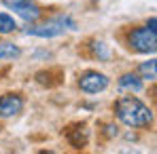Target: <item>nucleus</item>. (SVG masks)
I'll return each instance as SVG.
<instances>
[{
    "instance_id": "1",
    "label": "nucleus",
    "mask_w": 157,
    "mask_h": 154,
    "mask_svg": "<svg viewBox=\"0 0 157 154\" xmlns=\"http://www.w3.org/2000/svg\"><path fill=\"white\" fill-rule=\"evenodd\" d=\"M115 110H117L119 120H121L123 125L134 127V129L147 127V125H151V120H153V112H151V108L144 106L140 99L132 97V95L121 97V99L117 102V106H115Z\"/></svg>"
},
{
    "instance_id": "2",
    "label": "nucleus",
    "mask_w": 157,
    "mask_h": 154,
    "mask_svg": "<svg viewBox=\"0 0 157 154\" xmlns=\"http://www.w3.org/2000/svg\"><path fill=\"white\" fill-rule=\"evenodd\" d=\"M130 45L140 53H155L157 49V32L151 27H136L130 34Z\"/></svg>"
},
{
    "instance_id": "3",
    "label": "nucleus",
    "mask_w": 157,
    "mask_h": 154,
    "mask_svg": "<svg viewBox=\"0 0 157 154\" xmlns=\"http://www.w3.org/2000/svg\"><path fill=\"white\" fill-rule=\"evenodd\" d=\"M66 26L70 27V30H75V21H72V19H68V17H57V19L47 21L45 26L30 27V30H28V34H32V36H40V38H53V36L64 34Z\"/></svg>"
},
{
    "instance_id": "4",
    "label": "nucleus",
    "mask_w": 157,
    "mask_h": 154,
    "mask_svg": "<svg viewBox=\"0 0 157 154\" xmlns=\"http://www.w3.org/2000/svg\"><path fill=\"white\" fill-rule=\"evenodd\" d=\"M4 6H9L11 11H15L21 19L26 21H36L40 17V6L34 0H4Z\"/></svg>"
},
{
    "instance_id": "5",
    "label": "nucleus",
    "mask_w": 157,
    "mask_h": 154,
    "mask_svg": "<svg viewBox=\"0 0 157 154\" xmlns=\"http://www.w3.org/2000/svg\"><path fill=\"white\" fill-rule=\"evenodd\" d=\"M78 87L85 93H100L108 87V78L100 72H85L78 80Z\"/></svg>"
},
{
    "instance_id": "6",
    "label": "nucleus",
    "mask_w": 157,
    "mask_h": 154,
    "mask_svg": "<svg viewBox=\"0 0 157 154\" xmlns=\"http://www.w3.org/2000/svg\"><path fill=\"white\" fill-rule=\"evenodd\" d=\"M24 99L17 93H6L0 97V118H13L21 112Z\"/></svg>"
},
{
    "instance_id": "7",
    "label": "nucleus",
    "mask_w": 157,
    "mask_h": 154,
    "mask_svg": "<svg viewBox=\"0 0 157 154\" xmlns=\"http://www.w3.org/2000/svg\"><path fill=\"white\" fill-rule=\"evenodd\" d=\"M87 137H89L87 125H77V127H72L70 131H68V141H70L75 148H85Z\"/></svg>"
},
{
    "instance_id": "8",
    "label": "nucleus",
    "mask_w": 157,
    "mask_h": 154,
    "mask_svg": "<svg viewBox=\"0 0 157 154\" xmlns=\"http://www.w3.org/2000/svg\"><path fill=\"white\" fill-rule=\"evenodd\" d=\"M119 87H121L123 91H134V93H138V91L142 89V82H140V78L136 76V74H123V76L119 78Z\"/></svg>"
},
{
    "instance_id": "9",
    "label": "nucleus",
    "mask_w": 157,
    "mask_h": 154,
    "mask_svg": "<svg viewBox=\"0 0 157 154\" xmlns=\"http://www.w3.org/2000/svg\"><path fill=\"white\" fill-rule=\"evenodd\" d=\"M19 55H21L19 47H15L13 42H0V59H15Z\"/></svg>"
},
{
    "instance_id": "10",
    "label": "nucleus",
    "mask_w": 157,
    "mask_h": 154,
    "mask_svg": "<svg viewBox=\"0 0 157 154\" xmlns=\"http://www.w3.org/2000/svg\"><path fill=\"white\" fill-rule=\"evenodd\" d=\"M15 27H17V23L13 17L0 13V34H11V32H15Z\"/></svg>"
},
{
    "instance_id": "11",
    "label": "nucleus",
    "mask_w": 157,
    "mask_h": 154,
    "mask_svg": "<svg viewBox=\"0 0 157 154\" xmlns=\"http://www.w3.org/2000/svg\"><path fill=\"white\" fill-rule=\"evenodd\" d=\"M140 74H142V78H147V80H155V78H157V72H155V59H151V61H144V63L140 66Z\"/></svg>"
},
{
    "instance_id": "12",
    "label": "nucleus",
    "mask_w": 157,
    "mask_h": 154,
    "mask_svg": "<svg viewBox=\"0 0 157 154\" xmlns=\"http://www.w3.org/2000/svg\"><path fill=\"white\" fill-rule=\"evenodd\" d=\"M96 53H100V57H102V59H106V57H108V53L104 51L102 42H96Z\"/></svg>"
},
{
    "instance_id": "13",
    "label": "nucleus",
    "mask_w": 157,
    "mask_h": 154,
    "mask_svg": "<svg viewBox=\"0 0 157 154\" xmlns=\"http://www.w3.org/2000/svg\"><path fill=\"white\" fill-rule=\"evenodd\" d=\"M157 19H155V17H151V21H149V27H151V30H155V32H157Z\"/></svg>"
}]
</instances>
